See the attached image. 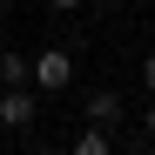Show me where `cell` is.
I'll return each mask as SVG.
<instances>
[{"label":"cell","instance_id":"cell-1","mask_svg":"<svg viewBox=\"0 0 155 155\" xmlns=\"http://www.w3.org/2000/svg\"><path fill=\"white\" fill-rule=\"evenodd\" d=\"M74 81V54H68V47H41V54H34V88L41 94H61Z\"/></svg>","mask_w":155,"mask_h":155},{"label":"cell","instance_id":"cell-2","mask_svg":"<svg viewBox=\"0 0 155 155\" xmlns=\"http://www.w3.org/2000/svg\"><path fill=\"white\" fill-rule=\"evenodd\" d=\"M0 128H34V94L27 88H0Z\"/></svg>","mask_w":155,"mask_h":155},{"label":"cell","instance_id":"cell-3","mask_svg":"<svg viewBox=\"0 0 155 155\" xmlns=\"http://www.w3.org/2000/svg\"><path fill=\"white\" fill-rule=\"evenodd\" d=\"M0 88H34V61L20 54V47H7V54H0Z\"/></svg>","mask_w":155,"mask_h":155},{"label":"cell","instance_id":"cell-4","mask_svg":"<svg viewBox=\"0 0 155 155\" xmlns=\"http://www.w3.org/2000/svg\"><path fill=\"white\" fill-rule=\"evenodd\" d=\"M88 121H94V128H115V121H121V94L94 88V94H88Z\"/></svg>","mask_w":155,"mask_h":155},{"label":"cell","instance_id":"cell-5","mask_svg":"<svg viewBox=\"0 0 155 155\" xmlns=\"http://www.w3.org/2000/svg\"><path fill=\"white\" fill-rule=\"evenodd\" d=\"M68 155H115V142H108V128H94V121H88L81 135H74V148H68Z\"/></svg>","mask_w":155,"mask_h":155},{"label":"cell","instance_id":"cell-6","mask_svg":"<svg viewBox=\"0 0 155 155\" xmlns=\"http://www.w3.org/2000/svg\"><path fill=\"white\" fill-rule=\"evenodd\" d=\"M142 88L155 94V54H142Z\"/></svg>","mask_w":155,"mask_h":155},{"label":"cell","instance_id":"cell-7","mask_svg":"<svg viewBox=\"0 0 155 155\" xmlns=\"http://www.w3.org/2000/svg\"><path fill=\"white\" fill-rule=\"evenodd\" d=\"M142 135H148V142H155V101H148V115H142Z\"/></svg>","mask_w":155,"mask_h":155},{"label":"cell","instance_id":"cell-8","mask_svg":"<svg viewBox=\"0 0 155 155\" xmlns=\"http://www.w3.org/2000/svg\"><path fill=\"white\" fill-rule=\"evenodd\" d=\"M47 7H61V14H74V7H81V0H47Z\"/></svg>","mask_w":155,"mask_h":155},{"label":"cell","instance_id":"cell-9","mask_svg":"<svg viewBox=\"0 0 155 155\" xmlns=\"http://www.w3.org/2000/svg\"><path fill=\"white\" fill-rule=\"evenodd\" d=\"M14 7H20V0H0V14H14Z\"/></svg>","mask_w":155,"mask_h":155},{"label":"cell","instance_id":"cell-10","mask_svg":"<svg viewBox=\"0 0 155 155\" xmlns=\"http://www.w3.org/2000/svg\"><path fill=\"white\" fill-rule=\"evenodd\" d=\"M34 155H61V148H34Z\"/></svg>","mask_w":155,"mask_h":155},{"label":"cell","instance_id":"cell-11","mask_svg":"<svg viewBox=\"0 0 155 155\" xmlns=\"http://www.w3.org/2000/svg\"><path fill=\"white\" fill-rule=\"evenodd\" d=\"M108 7H121V0H108Z\"/></svg>","mask_w":155,"mask_h":155}]
</instances>
